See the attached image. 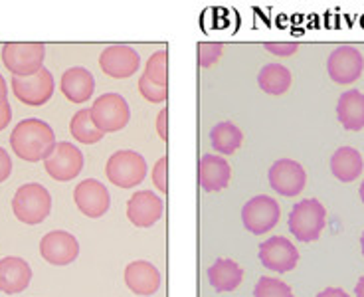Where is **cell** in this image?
Wrapping results in <instances>:
<instances>
[{"label": "cell", "mask_w": 364, "mask_h": 297, "mask_svg": "<svg viewBox=\"0 0 364 297\" xmlns=\"http://www.w3.org/2000/svg\"><path fill=\"white\" fill-rule=\"evenodd\" d=\"M363 157L353 147H341L331 159V172L341 182H353L363 172Z\"/></svg>", "instance_id": "obj_23"}, {"label": "cell", "mask_w": 364, "mask_h": 297, "mask_svg": "<svg viewBox=\"0 0 364 297\" xmlns=\"http://www.w3.org/2000/svg\"><path fill=\"white\" fill-rule=\"evenodd\" d=\"M291 72L285 66H279V63H267L257 73L259 88L269 95H283L285 91L291 88Z\"/></svg>", "instance_id": "obj_24"}, {"label": "cell", "mask_w": 364, "mask_h": 297, "mask_svg": "<svg viewBox=\"0 0 364 297\" xmlns=\"http://www.w3.org/2000/svg\"><path fill=\"white\" fill-rule=\"evenodd\" d=\"M164 204L159 194L151 190H139L127 202V218L136 228H151L163 217Z\"/></svg>", "instance_id": "obj_16"}, {"label": "cell", "mask_w": 364, "mask_h": 297, "mask_svg": "<svg viewBox=\"0 0 364 297\" xmlns=\"http://www.w3.org/2000/svg\"><path fill=\"white\" fill-rule=\"evenodd\" d=\"M317 297H348V293L341 288H327L325 291H321Z\"/></svg>", "instance_id": "obj_36"}, {"label": "cell", "mask_w": 364, "mask_h": 297, "mask_svg": "<svg viewBox=\"0 0 364 297\" xmlns=\"http://www.w3.org/2000/svg\"><path fill=\"white\" fill-rule=\"evenodd\" d=\"M282 217V208L277 204V200L267 194H259L247 200L242 208V222L252 234H265L269 232L275 224L279 222Z\"/></svg>", "instance_id": "obj_8"}, {"label": "cell", "mask_w": 364, "mask_h": 297, "mask_svg": "<svg viewBox=\"0 0 364 297\" xmlns=\"http://www.w3.org/2000/svg\"><path fill=\"white\" fill-rule=\"evenodd\" d=\"M60 90L72 103H83L93 95L95 91V78L90 70H85L82 66L70 68L64 72L60 80Z\"/></svg>", "instance_id": "obj_20"}, {"label": "cell", "mask_w": 364, "mask_h": 297, "mask_svg": "<svg viewBox=\"0 0 364 297\" xmlns=\"http://www.w3.org/2000/svg\"><path fill=\"white\" fill-rule=\"evenodd\" d=\"M73 202L87 218H101L111 207L109 190L97 179H87L75 187Z\"/></svg>", "instance_id": "obj_12"}, {"label": "cell", "mask_w": 364, "mask_h": 297, "mask_svg": "<svg viewBox=\"0 0 364 297\" xmlns=\"http://www.w3.org/2000/svg\"><path fill=\"white\" fill-rule=\"evenodd\" d=\"M46 172L54 180L68 182L75 179L83 169V153L75 145L62 141L55 145L54 153L44 161Z\"/></svg>", "instance_id": "obj_9"}, {"label": "cell", "mask_w": 364, "mask_h": 297, "mask_svg": "<svg viewBox=\"0 0 364 297\" xmlns=\"http://www.w3.org/2000/svg\"><path fill=\"white\" fill-rule=\"evenodd\" d=\"M46 46L42 42H6L2 62L16 78H30L44 68Z\"/></svg>", "instance_id": "obj_3"}, {"label": "cell", "mask_w": 364, "mask_h": 297, "mask_svg": "<svg viewBox=\"0 0 364 297\" xmlns=\"http://www.w3.org/2000/svg\"><path fill=\"white\" fill-rule=\"evenodd\" d=\"M125 286L136 296H155L161 288V271L155 264L146 260H135L125 268Z\"/></svg>", "instance_id": "obj_17"}, {"label": "cell", "mask_w": 364, "mask_h": 297, "mask_svg": "<svg viewBox=\"0 0 364 297\" xmlns=\"http://www.w3.org/2000/svg\"><path fill=\"white\" fill-rule=\"evenodd\" d=\"M360 246H363V256H364V234L360 236Z\"/></svg>", "instance_id": "obj_40"}, {"label": "cell", "mask_w": 364, "mask_h": 297, "mask_svg": "<svg viewBox=\"0 0 364 297\" xmlns=\"http://www.w3.org/2000/svg\"><path fill=\"white\" fill-rule=\"evenodd\" d=\"M358 192H360V198H363V202H364V182L360 184V190H358Z\"/></svg>", "instance_id": "obj_39"}, {"label": "cell", "mask_w": 364, "mask_h": 297, "mask_svg": "<svg viewBox=\"0 0 364 297\" xmlns=\"http://www.w3.org/2000/svg\"><path fill=\"white\" fill-rule=\"evenodd\" d=\"M242 279H244V270L234 260L218 258L208 268L210 286L216 289L218 293H226V291L237 289Z\"/></svg>", "instance_id": "obj_22"}, {"label": "cell", "mask_w": 364, "mask_h": 297, "mask_svg": "<svg viewBox=\"0 0 364 297\" xmlns=\"http://www.w3.org/2000/svg\"><path fill=\"white\" fill-rule=\"evenodd\" d=\"M267 177H269L272 189L282 197H297L301 190L305 189V182H307L305 169L291 159H282V161L273 162Z\"/></svg>", "instance_id": "obj_13"}, {"label": "cell", "mask_w": 364, "mask_h": 297, "mask_svg": "<svg viewBox=\"0 0 364 297\" xmlns=\"http://www.w3.org/2000/svg\"><path fill=\"white\" fill-rule=\"evenodd\" d=\"M12 172V159L9 157V151L0 147V182L9 179Z\"/></svg>", "instance_id": "obj_33"}, {"label": "cell", "mask_w": 364, "mask_h": 297, "mask_svg": "<svg viewBox=\"0 0 364 297\" xmlns=\"http://www.w3.org/2000/svg\"><path fill=\"white\" fill-rule=\"evenodd\" d=\"M156 131L163 141H168V109H161L156 118Z\"/></svg>", "instance_id": "obj_34"}, {"label": "cell", "mask_w": 364, "mask_h": 297, "mask_svg": "<svg viewBox=\"0 0 364 297\" xmlns=\"http://www.w3.org/2000/svg\"><path fill=\"white\" fill-rule=\"evenodd\" d=\"M254 297H293V289L282 279L264 276L255 283Z\"/></svg>", "instance_id": "obj_28"}, {"label": "cell", "mask_w": 364, "mask_h": 297, "mask_svg": "<svg viewBox=\"0 0 364 297\" xmlns=\"http://www.w3.org/2000/svg\"><path fill=\"white\" fill-rule=\"evenodd\" d=\"M100 68L103 73L115 80H125L135 75L141 68V56L127 44H113L105 48L100 56Z\"/></svg>", "instance_id": "obj_10"}, {"label": "cell", "mask_w": 364, "mask_h": 297, "mask_svg": "<svg viewBox=\"0 0 364 297\" xmlns=\"http://www.w3.org/2000/svg\"><path fill=\"white\" fill-rule=\"evenodd\" d=\"M91 119L101 133H117L131 119L127 99L119 93H103L91 105Z\"/></svg>", "instance_id": "obj_6"}, {"label": "cell", "mask_w": 364, "mask_h": 297, "mask_svg": "<svg viewBox=\"0 0 364 297\" xmlns=\"http://www.w3.org/2000/svg\"><path fill=\"white\" fill-rule=\"evenodd\" d=\"M327 70L335 83H353L363 73L364 58L353 46H338L328 56Z\"/></svg>", "instance_id": "obj_15"}, {"label": "cell", "mask_w": 364, "mask_h": 297, "mask_svg": "<svg viewBox=\"0 0 364 297\" xmlns=\"http://www.w3.org/2000/svg\"><path fill=\"white\" fill-rule=\"evenodd\" d=\"M143 78L161 88H168V50H159L149 58Z\"/></svg>", "instance_id": "obj_27"}, {"label": "cell", "mask_w": 364, "mask_h": 297, "mask_svg": "<svg viewBox=\"0 0 364 297\" xmlns=\"http://www.w3.org/2000/svg\"><path fill=\"white\" fill-rule=\"evenodd\" d=\"M222 48L224 46L220 42H200L198 44V66L200 68H210L218 62L222 56Z\"/></svg>", "instance_id": "obj_30"}, {"label": "cell", "mask_w": 364, "mask_h": 297, "mask_svg": "<svg viewBox=\"0 0 364 297\" xmlns=\"http://www.w3.org/2000/svg\"><path fill=\"white\" fill-rule=\"evenodd\" d=\"M210 141H212V147L218 153L232 155L240 149V145L244 141V135H242V131L234 123L222 121V123H218L210 131Z\"/></svg>", "instance_id": "obj_25"}, {"label": "cell", "mask_w": 364, "mask_h": 297, "mask_svg": "<svg viewBox=\"0 0 364 297\" xmlns=\"http://www.w3.org/2000/svg\"><path fill=\"white\" fill-rule=\"evenodd\" d=\"M40 256L52 266H70L80 256V242L65 230L48 232L40 240Z\"/></svg>", "instance_id": "obj_11"}, {"label": "cell", "mask_w": 364, "mask_h": 297, "mask_svg": "<svg viewBox=\"0 0 364 297\" xmlns=\"http://www.w3.org/2000/svg\"><path fill=\"white\" fill-rule=\"evenodd\" d=\"M356 297H364V276L358 281H356V288H355Z\"/></svg>", "instance_id": "obj_38"}, {"label": "cell", "mask_w": 364, "mask_h": 297, "mask_svg": "<svg viewBox=\"0 0 364 297\" xmlns=\"http://www.w3.org/2000/svg\"><path fill=\"white\" fill-rule=\"evenodd\" d=\"M264 46L269 54L282 56V58L293 56L299 50V44H297V42H265Z\"/></svg>", "instance_id": "obj_32"}, {"label": "cell", "mask_w": 364, "mask_h": 297, "mask_svg": "<svg viewBox=\"0 0 364 297\" xmlns=\"http://www.w3.org/2000/svg\"><path fill=\"white\" fill-rule=\"evenodd\" d=\"M146 161L143 155L131 149H123L117 151L109 157L107 167H105V174L107 179L119 187V189H133L136 184H141L146 177Z\"/></svg>", "instance_id": "obj_4"}, {"label": "cell", "mask_w": 364, "mask_h": 297, "mask_svg": "<svg viewBox=\"0 0 364 297\" xmlns=\"http://www.w3.org/2000/svg\"><path fill=\"white\" fill-rule=\"evenodd\" d=\"M139 91L151 103H163V101L168 99V88H161V85H156L153 81L143 78V75L139 78Z\"/></svg>", "instance_id": "obj_29"}, {"label": "cell", "mask_w": 364, "mask_h": 297, "mask_svg": "<svg viewBox=\"0 0 364 297\" xmlns=\"http://www.w3.org/2000/svg\"><path fill=\"white\" fill-rule=\"evenodd\" d=\"M259 260L267 270L285 273L291 271L299 261V250L283 236H273L259 246Z\"/></svg>", "instance_id": "obj_14"}, {"label": "cell", "mask_w": 364, "mask_h": 297, "mask_svg": "<svg viewBox=\"0 0 364 297\" xmlns=\"http://www.w3.org/2000/svg\"><path fill=\"white\" fill-rule=\"evenodd\" d=\"M55 133L46 121L36 118L24 119L12 129L10 147L22 161H46L55 149Z\"/></svg>", "instance_id": "obj_1"}, {"label": "cell", "mask_w": 364, "mask_h": 297, "mask_svg": "<svg viewBox=\"0 0 364 297\" xmlns=\"http://www.w3.org/2000/svg\"><path fill=\"white\" fill-rule=\"evenodd\" d=\"M6 95H9V85H6V80L0 75V105L9 101V99H6Z\"/></svg>", "instance_id": "obj_37"}, {"label": "cell", "mask_w": 364, "mask_h": 297, "mask_svg": "<svg viewBox=\"0 0 364 297\" xmlns=\"http://www.w3.org/2000/svg\"><path fill=\"white\" fill-rule=\"evenodd\" d=\"M10 85H12L14 95L22 103L32 105V108L46 105L52 99L55 90L54 75H52V72L48 68H42L40 72L30 75V78H16V75H12Z\"/></svg>", "instance_id": "obj_7"}, {"label": "cell", "mask_w": 364, "mask_h": 297, "mask_svg": "<svg viewBox=\"0 0 364 297\" xmlns=\"http://www.w3.org/2000/svg\"><path fill=\"white\" fill-rule=\"evenodd\" d=\"M70 131L72 137L77 143L83 145H95L100 143L105 133H101L100 129L95 127L93 119H91V109H80L72 118L70 123Z\"/></svg>", "instance_id": "obj_26"}, {"label": "cell", "mask_w": 364, "mask_h": 297, "mask_svg": "<svg viewBox=\"0 0 364 297\" xmlns=\"http://www.w3.org/2000/svg\"><path fill=\"white\" fill-rule=\"evenodd\" d=\"M10 119H12V108H10V103L6 101V103L0 105V131L9 127Z\"/></svg>", "instance_id": "obj_35"}, {"label": "cell", "mask_w": 364, "mask_h": 297, "mask_svg": "<svg viewBox=\"0 0 364 297\" xmlns=\"http://www.w3.org/2000/svg\"><path fill=\"white\" fill-rule=\"evenodd\" d=\"M52 210V197L40 182L22 184L12 198V212L20 222L36 226L44 222Z\"/></svg>", "instance_id": "obj_2"}, {"label": "cell", "mask_w": 364, "mask_h": 297, "mask_svg": "<svg viewBox=\"0 0 364 297\" xmlns=\"http://www.w3.org/2000/svg\"><path fill=\"white\" fill-rule=\"evenodd\" d=\"M337 118L346 131L364 129V93L358 90L345 91L337 103Z\"/></svg>", "instance_id": "obj_21"}, {"label": "cell", "mask_w": 364, "mask_h": 297, "mask_svg": "<svg viewBox=\"0 0 364 297\" xmlns=\"http://www.w3.org/2000/svg\"><path fill=\"white\" fill-rule=\"evenodd\" d=\"M200 174V187L206 192H220L230 184L232 179V169L230 162L218 155H204L198 167Z\"/></svg>", "instance_id": "obj_19"}, {"label": "cell", "mask_w": 364, "mask_h": 297, "mask_svg": "<svg viewBox=\"0 0 364 297\" xmlns=\"http://www.w3.org/2000/svg\"><path fill=\"white\" fill-rule=\"evenodd\" d=\"M325 207L317 198L301 200L293 207L289 214V230L301 242H315L325 228Z\"/></svg>", "instance_id": "obj_5"}, {"label": "cell", "mask_w": 364, "mask_h": 297, "mask_svg": "<svg viewBox=\"0 0 364 297\" xmlns=\"http://www.w3.org/2000/svg\"><path fill=\"white\" fill-rule=\"evenodd\" d=\"M153 182L159 192H168V157H161L153 169Z\"/></svg>", "instance_id": "obj_31"}, {"label": "cell", "mask_w": 364, "mask_h": 297, "mask_svg": "<svg viewBox=\"0 0 364 297\" xmlns=\"http://www.w3.org/2000/svg\"><path fill=\"white\" fill-rule=\"evenodd\" d=\"M32 279V268L24 258L9 256L0 260V291L2 293H20L30 286Z\"/></svg>", "instance_id": "obj_18"}]
</instances>
